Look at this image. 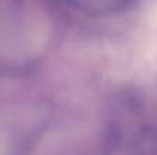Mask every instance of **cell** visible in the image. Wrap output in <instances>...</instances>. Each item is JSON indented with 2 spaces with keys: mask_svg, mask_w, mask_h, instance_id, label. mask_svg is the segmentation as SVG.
Here are the masks:
<instances>
[{
  "mask_svg": "<svg viewBox=\"0 0 157 155\" xmlns=\"http://www.w3.org/2000/svg\"><path fill=\"white\" fill-rule=\"evenodd\" d=\"M73 3L84 8H96V9H108L125 5L128 0H72Z\"/></svg>",
  "mask_w": 157,
  "mask_h": 155,
  "instance_id": "obj_1",
  "label": "cell"
}]
</instances>
